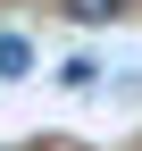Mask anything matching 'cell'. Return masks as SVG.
Returning <instances> with one entry per match:
<instances>
[{
  "label": "cell",
  "mask_w": 142,
  "mask_h": 151,
  "mask_svg": "<svg viewBox=\"0 0 142 151\" xmlns=\"http://www.w3.org/2000/svg\"><path fill=\"white\" fill-rule=\"evenodd\" d=\"M33 67V42H25V34H0V76H25Z\"/></svg>",
  "instance_id": "obj_1"
},
{
  "label": "cell",
  "mask_w": 142,
  "mask_h": 151,
  "mask_svg": "<svg viewBox=\"0 0 142 151\" xmlns=\"http://www.w3.org/2000/svg\"><path fill=\"white\" fill-rule=\"evenodd\" d=\"M67 17H75V25H109V17H117V0H67Z\"/></svg>",
  "instance_id": "obj_2"
},
{
  "label": "cell",
  "mask_w": 142,
  "mask_h": 151,
  "mask_svg": "<svg viewBox=\"0 0 142 151\" xmlns=\"http://www.w3.org/2000/svg\"><path fill=\"white\" fill-rule=\"evenodd\" d=\"M92 76H100L92 59H67V67H59V84H67V92H92Z\"/></svg>",
  "instance_id": "obj_3"
}]
</instances>
